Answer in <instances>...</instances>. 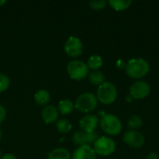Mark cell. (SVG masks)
Here are the masks:
<instances>
[{
  "mask_svg": "<svg viewBox=\"0 0 159 159\" xmlns=\"http://www.w3.org/2000/svg\"><path fill=\"white\" fill-rule=\"evenodd\" d=\"M126 100H127L128 102H131V101H132V98H131V96H130V95H129V96H127V97H126Z\"/></svg>",
  "mask_w": 159,
  "mask_h": 159,
  "instance_id": "83f0119b",
  "label": "cell"
},
{
  "mask_svg": "<svg viewBox=\"0 0 159 159\" xmlns=\"http://www.w3.org/2000/svg\"><path fill=\"white\" fill-rule=\"evenodd\" d=\"M8 87H9V78L6 75L0 73V93L6 91Z\"/></svg>",
  "mask_w": 159,
  "mask_h": 159,
  "instance_id": "603a6c76",
  "label": "cell"
},
{
  "mask_svg": "<svg viewBox=\"0 0 159 159\" xmlns=\"http://www.w3.org/2000/svg\"><path fill=\"white\" fill-rule=\"evenodd\" d=\"M0 159H17V157L12 154H6L3 157H1Z\"/></svg>",
  "mask_w": 159,
  "mask_h": 159,
  "instance_id": "484cf974",
  "label": "cell"
},
{
  "mask_svg": "<svg viewBox=\"0 0 159 159\" xmlns=\"http://www.w3.org/2000/svg\"><path fill=\"white\" fill-rule=\"evenodd\" d=\"M6 3V1L5 0H0V7L2 6V5H4Z\"/></svg>",
  "mask_w": 159,
  "mask_h": 159,
  "instance_id": "f1b7e54d",
  "label": "cell"
},
{
  "mask_svg": "<svg viewBox=\"0 0 159 159\" xmlns=\"http://www.w3.org/2000/svg\"><path fill=\"white\" fill-rule=\"evenodd\" d=\"M151 89L147 82L139 80L133 83L129 88V95L132 99L135 100H143L145 99L150 94Z\"/></svg>",
  "mask_w": 159,
  "mask_h": 159,
  "instance_id": "52a82bcc",
  "label": "cell"
},
{
  "mask_svg": "<svg viewBox=\"0 0 159 159\" xmlns=\"http://www.w3.org/2000/svg\"><path fill=\"white\" fill-rule=\"evenodd\" d=\"M107 1L105 0H91L89 1V7L94 9V10H102L103 8H105L106 5H107Z\"/></svg>",
  "mask_w": 159,
  "mask_h": 159,
  "instance_id": "7402d4cb",
  "label": "cell"
},
{
  "mask_svg": "<svg viewBox=\"0 0 159 159\" xmlns=\"http://www.w3.org/2000/svg\"><path fill=\"white\" fill-rule=\"evenodd\" d=\"M89 80L94 86H101L105 82V76L101 71H93L89 75Z\"/></svg>",
  "mask_w": 159,
  "mask_h": 159,
  "instance_id": "e0dca14e",
  "label": "cell"
},
{
  "mask_svg": "<svg viewBox=\"0 0 159 159\" xmlns=\"http://www.w3.org/2000/svg\"><path fill=\"white\" fill-rule=\"evenodd\" d=\"M143 124V118L140 116L134 115L131 117H129V121H128V127L130 129V130H137L140 128H142Z\"/></svg>",
  "mask_w": 159,
  "mask_h": 159,
  "instance_id": "ffe728a7",
  "label": "cell"
},
{
  "mask_svg": "<svg viewBox=\"0 0 159 159\" xmlns=\"http://www.w3.org/2000/svg\"><path fill=\"white\" fill-rule=\"evenodd\" d=\"M64 51L70 57H78L83 53L82 41L76 36H70L64 44Z\"/></svg>",
  "mask_w": 159,
  "mask_h": 159,
  "instance_id": "9c48e42d",
  "label": "cell"
},
{
  "mask_svg": "<svg viewBox=\"0 0 159 159\" xmlns=\"http://www.w3.org/2000/svg\"><path fill=\"white\" fill-rule=\"evenodd\" d=\"M48 159H71L69 151L65 148H56L48 154Z\"/></svg>",
  "mask_w": 159,
  "mask_h": 159,
  "instance_id": "9a60e30c",
  "label": "cell"
},
{
  "mask_svg": "<svg viewBox=\"0 0 159 159\" xmlns=\"http://www.w3.org/2000/svg\"><path fill=\"white\" fill-rule=\"evenodd\" d=\"M102 129L110 136H116L122 131V123L120 119L111 114H105L100 120Z\"/></svg>",
  "mask_w": 159,
  "mask_h": 159,
  "instance_id": "7a4b0ae2",
  "label": "cell"
},
{
  "mask_svg": "<svg viewBox=\"0 0 159 159\" xmlns=\"http://www.w3.org/2000/svg\"><path fill=\"white\" fill-rule=\"evenodd\" d=\"M56 127H57L58 131L61 132V133H63V134L64 133H68V132H70L72 130V124H71V122L69 120H67V119H64V118L58 120Z\"/></svg>",
  "mask_w": 159,
  "mask_h": 159,
  "instance_id": "44dd1931",
  "label": "cell"
},
{
  "mask_svg": "<svg viewBox=\"0 0 159 159\" xmlns=\"http://www.w3.org/2000/svg\"><path fill=\"white\" fill-rule=\"evenodd\" d=\"M72 159H96V154L91 146L83 145L75 149Z\"/></svg>",
  "mask_w": 159,
  "mask_h": 159,
  "instance_id": "7c38bea8",
  "label": "cell"
},
{
  "mask_svg": "<svg viewBox=\"0 0 159 159\" xmlns=\"http://www.w3.org/2000/svg\"><path fill=\"white\" fill-rule=\"evenodd\" d=\"M50 101V94L46 89H40L35 92L34 94V102L38 105H46Z\"/></svg>",
  "mask_w": 159,
  "mask_h": 159,
  "instance_id": "5bb4252c",
  "label": "cell"
},
{
  "mask_svg": "<svg viewBox=\"0 0 159 159\" xmlns=\"http://www.w3.org/2000/svg\"><path fill=\"white\" fill-rule=\"evenodd\" d=\"M103 64L102 58L99 55H92L88 60V67L89 69H92L94 71H98Z\"/></svg>",
  "mask_w": 159,
  "mask_h": 159,
  "instance_id": "d6986e66",
  "label": "cell"
},
{
  "mask_svg": "<svg viewBox=\"0 0 159 159\" xmlns=\"http://www.w3.org/2000/svg\"><path fill=\"white\" fill-rule=\"evenodd\" d=\"M0 158H1V151H0Z\"/></svg>",
  "mask_w": 159,
  "mask_h": 159,
  "instance_id": "4dcf8cb0",
  "label": "cell"
},
{
  "mask_svg": "<svg viewBox=\"0 0 159 159\" xmlns=\"http://www.w3.org/2000/svg\"><path fill=\"white\" fill-rule=\"evenodd\" d=\"M99 139V135L96 131L90 132V133H86L84 131H76L73 135V143L78 146H83V145H91L94 144V143Z\"/></svg>",
  "mask_w": 159,
  "mask_h": 159,
  "instance_id": "30bf717a",
  "label": "cell"
},
{
  "mask_svg": "<svg viewBox=\"0 0 159 159\" xmlns=\"http://www.w3.org/2000/svg\"><path fill=\"white\" fill-rule=\"evenodd\" d=\"M126 65L127 63H125V61L121 59H118L116 62V66L118 68V69H125L126 68Z\"/></svg>",
  "mask_w": 159,
  "mask_h": 159,
  "instance_id": "d4e9b609",
  "label": "cell"
},
{
  "mask_svg": "<svg viewBox=\"0 0 159 159\" xmlns=\"http://www.w3.org/2000/svg\"><path fill=\"white\" fill-rule=\"evenodd\" d=\"M145 159H159L158 155L156 153H150Z\"/></svg>",
  "mask_w": 159,
  "mask_h": 159,
  "instance_id": "4316f807",
  "label": "cell"
},
{
  "mask_svg": "<svg viewBox=\"0 0 159 159\" xmlns=\"http://www.w3.org/2000/svg\"><path fill=\"white\" fill-rule=\"evenodd\" d=\"M98 105L97 97L91 92H85L78 96L75 107L82 113H89L96 109Z\"/></svg>",
  "mask_w": 159,
  "mask_h": 159,
  "instance_id": "277c9868",
  "label": "cell"
},
{
  "mask_svg": "<svg viewBox=\"0 0 159 159\" xmlns=\"http://www.w3.org/2000/svg\"><path fill=\"white\" fill-rule=\"evenodd\" d=\"M67 73L74 80H82L89 75V67L82 61L75 60L68 63Z\"/></svg>",
  "mask_w": 159,
  "mask_h": 159,
  "instance_id": "8992f818",
  "label": "cell"
},
{
  "mask_svg": "<svg viewBox=\"0 0 159 159\" xmlns=\"http://www.w3.org/2000/svg\"><path fill=\"white\" fill-rule=\"evenodd\" d=\"M6 116H7V111H6V108L0 104V124L5 120L6 118Z\"/></svg>",
  "mask_w": 159,
  "mask_h": 159,
  "instance_id": "cb8c5ba5",
  "label": "cell"
},
{
  "mask_svg": "<svg viewBox=\"0 0 159 159\" xmlns=\"http://www.w3.org/2000/svg\"><path fill=\"white\" fill-rule=\"evenodd\" d=\"M116 149V143L113 139L107 136L99 137V139L93 144V150L96 155L102 157H107L115 153Z\"/></svg>",
  "mask_w": 159,
  "mask_h": 159,
  "instance_id": "5b68a950",
  "label": "cell"
},
{
  "mask_svg": "<svg viewBox=\"0 0 159 159\" xmlns=\"http://www.w3.org/2000/svg\"><path fill=\"white\" fill-rule=\"evenodd\" d=\"M2 136H3V134H2V130L0 129V140L2 139Z\"/></svg>",
  "mask_w": 159,
  "mask_h": 159,
  "instance_id": "f546056e",
  "label": "cell"
},
{
  "mask_svg": "<svg viewBox=\"0 0 159 159\" xmlns=\"http://www.w3.org/2000/svg\"><path fill=\"white\" fill-rule=\"evenodd\" d=\"M131 1L130 0H110L108 2V4L111 6V7L116 11H122V10H126L127 8H129L131 5Z\"/></svg>",
  "mask_w": 159,
  "mask_h": 159,
  "instance_id": "2e32d148",
  "label": "cell"
},
{
  "mask_svg": "<svg viewBox=\"0 0 159 159\" xmlns=\"http://www.w3.org/2000/svg\"><path fill=\"white\" fill-rule=\"evenodd\" d=\"M127 75L133 79H140L144 77L150 71L149 63L143 58L130 59L126 65Z\"/></svg>",
  "mask_w": 159,
  "mask_h": 159,
  "instance_id": "6da1fadb",
  "label": "cell"
},
{
  "mask_svg": "<svg viewBox=\"0 0 159 159\" xmlns=\"http://www.w3.org/2000/svg\"><path fill=\"white\" fill-rule=\"evenodd\" d=\"M124 143L131 148H141L145 143V137L138 130H129L125 132L123 137Z\"/></svg>",
  "mask_w": 159,
  "mask_h": 159,
  "instance_id": "ba28073f",
  "label": "cell"
},
{
  "mask_svg": "<svg viewBox=\"0 0 159 159\" xmlns=\"http://www.w3.org/2000/svg\"><path fill=\"white\" fill-rule=\"evenodd\" d=\"M42 118L45 123L51 124L58 121L59 110L53 105H47L42 110Z\"/></svg>",
  "mask_w": 159,
  "mask_h": 159,
  "instance_id": "4fadbf2b",
  "label": "cell"
},
{
  "mask_svg": "<svg viewBox=\"0 0 159 159\" xmlns=\"http://www.w3.org/2000/svg\"><path fill=\"white\" fill-rule=\"evenodd\" d=\"M99 124V118L95 115H87L83 116L79 121V127L81 131L86 133L94 132Z\"/></svg>",
  "mask_w": 159,
  "mask_h": 159,
  "instance_id": "8fae6325",
  "label": "cell"
},
{
  "mask_svg": "<svg viewBox=\"0 0 159 159\" xmlns=\"http://www.w3.org/2000/svg\"><path fill=\"white\" fill-rule=\"evenodd\" d=\"M75 108V103L70 100H61L59 102V111L61 115H69Z\"/></svg>",
  "mask_w": 159,
  "mask_h": 159,
  "instance_id": "ac0fdd59",
  "label": "cell"
},
{
  "mask_svg": "<svg viewBox=\"0 0 159 159\" xmlns=\"http://www.w3.org/2000/svg\"><path fill=\"white\" fill-rule=\"evenodd\" d=\"M97 99L102 104L109 105L116 102L117 98V89L111 82H104L97 89Z\"/></svg>",
  "mask_w": 159,
  "mask_h": 159,
  "instance_id": "3957f363",
  "label": "cell"
}]
</instances>
